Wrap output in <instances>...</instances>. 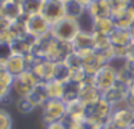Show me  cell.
Returning <instances> with one entry per match:
<instances>
[{
    "instance_id": "obj_1",
    "label": "cell",
    "mask_w": 134,
    "mask_h": 129,
    "mask_svg": "<svg viewBox=\"0 0 134 129\" xmlns=\"http://www.w3.org/2000/svg\"><path fill=\"white\" fill-rule=\"evenodd\" d=\"M113 112H114V106L110 105L107 100L101 99V100H98L95 105L88 108L87 123L90 126H92V128L101 129L111 122Z\"/></svg>"
},
{
    "instance_id": "obj_2",
    "label": "cell",
    "mask_w": 134,
    "mask_h": 129,
    "mask_svg": "<svg viewBox=\"0 0 134 129\" xmlns=\"http://www.w3.org/2000/svg\"><path fill=\"white\" fill-rule=\"evenodd\" d=\"M81 32V26H79L78 20L74 19H68L64 17L62 20H59L58 23L52 26L51 29V33L55 37L56 40H62V42H74L78 33Z\"/></svg>"
},
{
    "instance_id": "obj_3",
    "label": "cell",
    "mask_w": 134,
    "mask_h": 129,
    "mask_svg": "<svg viewBox=\"0 0 134 129\" xmlns=\"http://www.w3.org/2000/svg\"><path fill=\"white\" fill-rule=\"evenodd\" d=\"M39 79L36 77V75L32 70H26L22 75L15 77V82L12 86V95H16V99L18 97H25L29 96L30 92L39 85Z\"/></svg>"
},
{
    "instance_id": "obj_4",
    "label": "cell",
    "mask_w": 134,
    "mask_h": 129,
    "mask_svg": "<svg viewBox=\"0 0 134 129\" xmlns=\"http://www.w3.org/2000/svg\"><path fill=\"white\" fill-rule=\"evenodd\" d=\"M68 105L62 99H49L42 106V119L45 125L66 119Z\"/></svg>"
},
{
    "instance_id": "obj_5",
    "label": "cell",
    "mask_w": 134,
    "mask_h": 129,
    "mask_svg": "<svg viewBox=\"0 0 134 129\" xmlns=\"http://www.w3.org/2000/svg\"><path fill=\"white\" fill-rule=\"evenodd\" d=\"M117 79H118L117 67L113 65V63H110V65H105L104 67L94 76V85L104 93L105 90L111 89L114 85H115Z\"/></svg>"
},
{
    "instance_id": "obj_6",
    "label": "cell",
    "mask_w": 134,
    "mask_h": 129,
    "mask_svg": "<svg viewBox=\"0 0 134 129\" xmlns=\"http://www.w3.org/2000/svg\"><path fill=\"white\" fill-rule=\"evenodd\" d=\"M78 53L82 57V69L90 77H94L107 65L105 60L95 50H84V52H78Z\"/></svg>"
},
{
    "instance_id": "obj_7",
    "label": "cell",
    "mask_w": 134,
    "mask_h": 129,
    "mask_svg": "<svg viewBox=\"0 0 134 129\" xmlns=\"http://www.w3.org/2000/svg\"><path fill=\"white\" fill-rule=\"evenodd\" d=\"M41 14L48 20L51 26L58 23L65 17V9H64V2L59 0H43Z\"/></svg>"
},
{
    "instance_id": "obj_8",
    "label": "cell",
    "mask_w": 134,
    "mask_h": 129,
    "mask_svg": "<svg viewBox=\"0 0 134 129\" xmlns=\"http://www.w3.org/2000/svg\"><path fill=\"white\" fill-rule=\"evenodd\" d=\"M102 99V92L94 85V77H88L84 83H82V89L79 93V102H82L87 108L95 105L98 100Z\"/></svg>"
},
{
    "instance_id": "obj_9",
    "label": "cell",
    "mask_w": 134,
    "mask_h": 129,
    "mask_svg": "<svg viewBox=\"0 0 134 129\" xmlns=\"http://www.w3.org/2000/svg\"><path fill=\"white\" fill-rule=\"evenodd\" d=\"M111 123L118 129H128L133 128L134 123V110L122 103L121 106L114 108L113 116H111Z\"/></svg>"
},
{
    "instance_id": "obj_10",
    "label": "cell",
    "mask_w": 134,
    "mask_h": 129,
    "mask_svg": "<svg viewBox=\"0 0 134 129\" xmlns=\"http://www.w3.org/2000/svg\"><path fill=\"white\" fill-rule=\"evenodd\" d=\"M74 50V45L71 42H62V40H56L53 42L52 47H51L49 53L46 56V60L52 63H61V62H65L66 57L69 56Z\"/></svg>"
},
{
    "instance_id": "obj_11",
    "label": "cell",
    "mask_w": 134,
    "mask_h": 129,
    "mask_svg": "<svg viewBox=\"0 0 134 129\" xmlns=\"http://www.w3.org/2000/svg\"><path fill=\"white\" fill-rule=\"evenodd\" d=\"M127 93H128V86L117 79L115 85L102 93V99L107 100V102L110 103V105H113L114 108H117V106H121L122 103L125 102Z\"/></svg>"
},
{
    "instance_id": "obj_12",
    "label": "cell",
    "mask_w": 134,
    "mask_h": 129,
    "mask_svg": "<svg viewBox=\"0 0 134 129\" xmlns=\"http://www.w3.org/2000/svg\"><path fill=\"white\" fill-rule=\"evenodd\" d=\"M26 27H27V33L39 39V37L51 33L52 26L48 23V20L42 14H35V16H29Z\"/></svg>"
},
{
    "instance_id": "obj_13",
    "label": "cell",
    "mask_w": 134,
    "mask_h": 129,
    "mask_svg": "<svg viewBox=\"0 0 134 129\" xmlns=\"http://www.w3.org/2000/svg\"><path fill=\"white\" fill-rule=\"evenodd\" d=\"M30 70L36 75V77L39 79V82L48 83L51 80H53V70H55V63L49 62L46 59H42L33 66Z\"/></svg>"
},
{
    "instance_id": "obj_14",
    "label": "cell",
    "mask_w": 134,
    "mask_h": 129,
    "mask_svg": "<svg viewBox=\"0 0 134 129\" xmlns=\"http://www.w3.org/2000/svg\"><path fill=\"white\" fill-rule=\"evenodd\" d=\"M87 13L92 17L94 20L98 19H105V17H111V7L108 0H95L87 7Z\"/></svg>"
},
{
    "instance_id": "obj_15",
    "label": "cell",
    "mask_w": 134,
    "mask_h": 129,
    "mask_svg": "<svg viewBox=\"0 0 134 129\" xmlns=\"http://www.w3.org/2000/svg\"><path fill=\"white\" fill-rule=\"evenodd\" d=\"M36 40H38V37L32 36V34H25V36L19 37V39H16L15 42L12 43V47H13V52H15L16 54H22V56H27V54H30V52H32L33 46L36 45Z\"/></svg>"
},
{
    "instance_id": "obj_16",
    "label": "cell",
    "mask_w": 134,
    "mask_h": 129,
    "mask_svg": "<svg viewBox=\"0 0 134 129\" xmlns=\"http://www.w3.org/2000/svg\"><path fill=\"white\" fill-rule=\"evenodd\" d=\"M23 14L20 7L19 0H12V2H6L0 4V17L9 20V22H15Z\"/></svg>"
},
{
    "instance_id": "obj_17",
    "label": "cell",
    "mask_w": 134,
    "mask_h": 129,
    "mask_svg": "<svg viewBox=\"0 0 134 129\" xmlns=\"http://www.w3.org/2000/svg\"><path fill=\"white\" fill-rule=\"evenodd\" d=\"M88 118V108L79 100H75L72 103H68L66 119L72 122H85Z\"/></svg>"
},
{
    "instance_id": "obj_18",
    "label": "cell",
    "mask_w": 134,
    "mask_h": 129,
    "mask_svg": "<svg viewBox=\"0 0 134 129\" xmlns=\"http://www.w3.org/2000/svg\"><path fill=\"white\" fill-rule=\"evenodd\" d=\"M4 69H6L9 73H12L13 76H19L23 72L29 70L27 69V62H26V56H22V54H13L9 60L4 65Z\"/></svg>"
},
{
    "instance_id": "obj_19",
    "label": "cell",
    "mask_w": 134,
    "mask_h": 129,
    "mask_svg": "<svg viewBox=\"0 0 134 129\" xmlns=\"http://www.w3.org/2000/svg\"><path fill=\"white\" fill-rule=\"evenodd\" d=\"M110 40H111V45H113L114 49H128L133 45V39L130 36V32L125 30V29L117 27L111 33Z\"/></svg>"
},
{
    "instance_id": "obj_20",
    "label": "cell",
    "mask_w": 134,
    "mask_h": 129,
    "mask_svg": "<svg viewBox=\"0 0 134 129\" xmlns=\"http://www.w3.org/2000/svg\"><path fill=\"white\" fill-rule=\"evenodd\" d=\"M74 50L75 52H84V50H95V40L94 34L90 32H79L78 36L72 42Z\"/></svg>"
},
{
    "instance_id": "obj_21",
    "label": "cell",
    "mask_w": 134,
    "mask_h": 129,
    "mask_svg": "<svg viewBox=\"0 0 134 129\" xmlns=\"http://www.w3.org/2000/svg\"><path fill=\"white\" fill-rule=\"evenodd\" d=\"M111 17H113L114 23H115V26L118 29H125V30H128V29L131 27V24L134 23V10L130 7H127V9H124V10L114 11V13L111 14Z\"/></svg>"
},
{
    "instance_id": "obj_22",
    "label": "cell",
    "mask_w": 134,
    "mask_h": 129,
    "mask_svg": "<svg viewBox=\"0 0 134 129\" xmlns=\"http://www.w3.org/2000/svg\"><path fill=\"white\" fill-rule=\"evenodd\" d=\"M64 9H65V17L74 20H79L87 13V7L79 0H64Z\"/></svg>"
},
{
    "instance_id": "obj_23",
    "label": "cell",
    "mask_w": 134,
    "mask_h": 129,
    "mask_svg": "<svg viewBox=\"0 0 134 129\" xmlns=\"http://www.w3.org/2000/svg\"><path fill=\"white\" fill-rule=\"evenodd\" d=\"M118 72V80L125 85H130L131 82H134V62L131 60H122L120 67H117Z\"/></svg>"
},
{
    "instance_id": "obj_24",
    "label": "cell",
    "mask_w": 134,
    "mask_h": 129,
    "mask_svg": "<svg viewBox=\"0 0 134 129\" xmlns=\"http://www.w3.org/2000/svg\"><path fill=\"white\" fill-rule=\"evenodd\" d=\"M117 29L115 23H114L113 17H105V19H98L94 20V32L92 33L104 34V36H111L114 30Z\"/></svg>"
},
{
    "instance_id": "obj_25",
    "label": "cell",
    "mask_w": 134,
    "mask_h": 129,
    "mask_svg": "<svg viewBox=\"0 0 134 129\" xmlns=\"http://www.w3.org/2000/svg\"><path fill=\"white\" fill-rule=\"evenodd\" d=\"M81 89H82V83L78 82H74V80H69V82L65 83V92H64V100L65 103H72L75 100L79 99V93H81Z\"/></svg>"
},
{
    "instance_id": "obj_26",
    "label": "cell",
    "mask_w": 134,
    "mask_h": 129,
    "mask_svg": "<svg viewBox=\"0 0 134 129\" xmlns=\"http://www.w3.org/2000/svg\"><path fill=\"white\" fill-rule=\"evenodd\" d=\"M27 97L32 100V103L36 108H38V106L42 108V106L49 100V96H48V92H46V85H45V83H39V85L30 92V95Z\"/></svg>"
},
{
    "instance_id": "obj_27",
    "label": "cell",
    "mask_w": 134,
    "mask_h": 129,
    "mask_svg": "<svg viewBox=\"0 0 134 129\" xmlns=\"http://www.w3.org/2000/svg\"><path fill=\"white\" fill-rule=\"evenodd\" d=\"M19 3H20L23 14L26 16L41 14L42 6H43V0H19Z\"/></svg>"
},
{
    "instance_id": "obj_28",
    "label": "cell",
    "mask_w": 134,
    "mask_h": 129,
    "mask_svg": "<svg viewBox=\"0 0 134 129\" xmlns=\"http://www.w3.org/2000/svg\"><path fill=\"white\" fill-rule=\"evenodd\" d=\"M71 75L72 70L68 67V65L65 62L61 63H55V70H53V80H58V82L66 83L71 80Z\"/></svg>"
},
{
    "instance_id": "obj_29",
    "label": "cell",
    "mask_w": 134,
    "mask_h": 129,
    "mask_svg": "<svg viewBox=\"0 0 134 129\" xmlns=\"http://www.w3.org/2000/svg\"><path fill=\"white\" fill-rule=\"evenodd\" d=\"M46 85V92L49 99H62L65 92V83L58 82V80H51L45 83Z\"/></svg>"
},
{
    "instance_id": "obj_30",
    "label": "cell",
    "mask_w": 134,
    "mask_h": 129,
    "mask_svg": "<svg viewBox=\"0 0 134 129\" xmlns=\"http://www.w3.org/2000/svg\"><path fill=\"white\" fill-rule=\"evenodd\" d=\"M16 109H18L19 113L27 115V113L35 110L36 106L32 103V100H30L29 97L25 96V97H18V99H16Z\"/></svg>"
},
{
    "instance_id": "obj_31",
    "label": "cell",
    "mask_w": 134,
    "mask_h": 129,
    "mask_svg": "<svg viewBox=\"0 0 134 129\" xmlns=\"http://www.w3.org/2000/svg\"><path fill=\"white\" fill-rule=\"evenodd\" d=\"M15 54L12 47V43L0 42V65H6V62Z\"/></svg>"
},
{
    "instance_id": "obj_32",
    "label": "cell",
    "mask_w": 134,
    "mask_h": 129,
    "mask_svg": "<svg viewBox=\"0 0 134 129\" xmlns=\"http://www.w3.org/2000/svg\"><path fill=\"white\" fill-rule=\"evenodd\" d=\"M65 63L68 65V67H69L71 70H78V69H82V57L79 56L78 52H72V53L66 57Z\"/></svg>"
},
{
    "instance_id": "obj_33",
    "label": "cell",
    "mask_w": 134,
    "mask_h": 129,
    "mask_svg": "<svg viewBox=\"0 0 134 129\" xmlns=\"http://www.w3.org/2000/svg\"><path fill=\"white\" fill-rule=\"evenodd\" d=\"M92 34H94V40H95V50H102V49L111 46V40L108 36L98 33H92Z\"/></svg>"
},
{
    "instance_id": "obj_34",
    "label": "cell",
    "mask_w": 134,
    "mask_h": 129,
    "mask_svg": "<svg viewBox=\"0 0 134 129\" xmlns=\"http://www.w3.org/2000/svg\"><path fill=\"white\" fill-rule=\"evenodd\" d=\"M13 82H15V76H13L12 73H9V72L3 67L0 70V85L7 88V89H12Z\"/></svg>"
},
{
    "instance_id": "obj_35",
    "label": "cell",
    "mask_w": 134,
    "mask_h": 129,
    "mask_svg": "<svg viewBox=\"0 0 134 129\" xmlns=\"http://www.w3.org/2000/svg\"><path fill=\"white\" fill-rule=\"evenodd\" d=\"M13 120L7 110L0 108V129H12Z\"/></svg>"
},
{
    "instance_id": "obj_36",
    "label": "cell",
    "mask_w": 134,
    "mask_h": 129,
    "mask_svg": "<svg viewBox=\"0 0 134 129\" xmlns=\"http://www.w3.org/2000/svg\"><path fill=\"white\" fill-rule=\"evenodd\" d=\"M110 3V7H111V11H120V10H124L130 6V0H108ZM111 13V14H113Z\"/></svg>"
},
{
    "instance_id": "obj_37",
    "label": "cell",
    "mask_w": 134,
    "mask_h": 129,
    "mask_svg": "<svg viewBox=\"0 0 134 129\" xmlns=\"http://www.w3.org/2000/svg\"><path fill=\"white\" fill-rule=\"evenodd\" d=\"M10 99H12V89L0 85V103H9Z\"/></svg>"
},
{
    "instance_id": "obj_38",
    "label": "cell",
    "mask_w": 134,
    "mask_h": 129,
    "mask_svg": "<svg viewBox=\"0 0 134 129\" xmlns=\"http://www.w3.org/2000/svg\"><path fill=\"white\" fill-rule=\"evenodd\" d=\"M46 129H68L66 119L58 120V122H52V123H48V125H46Z\"/></svg>"
},
{
    "instance_id": "obj_39",
    "label": "cell",
    "mask_w": 134,
    "mask_h": 129,
    "mask_svg": "<svg viewBox=\"0 0 134 129\" xmlns=\"http://www.w3.org/2000/svg\"><path fill=\"white\" fill-rule=\"evenodd\" d=\"M66 123H68V129H88L87 120L85 122H72V120L66 119Z\"/></svg>"
},
{
    "instance_id": "obj_40",
    "label": "cell",
    "mask_w": 134,
    "mask_h": 129,
    "mask_svg": "<svg viewBox=\"0 0 134 129\" xmlns=\"http://www.w3.org/2000/svg\"><path fill=\"white\" fill-rule=\"evenodd\" d=\"M10 26H12V22L3 19V17H0V36H2L3 33H6V32L10 29Z\"/></svg>"
},
{
    "instance_id": "obj_41",
    "label": "cell",
    "mask_w": 134,
    "mask_h": 129,
    "mask_svg": "<svg viewBox=\"0 0 134 129\" xmlns=\"http://www.w3.org/2000/svg\"><path fill=\"white\" fill-rule=\"evenodd\" d=\"M128 60H131V62H134V43L130 46V52H128Z\"/></svg>"
},
{
    "instance_id": "obj_42",
    "label": "cell",
    "mask_w": 134,
    "mask_h": 129,
    "mask_svg": "<svg viewBox=\"0 0 134 129\" xmlns=\"http://www.w3.org/2000/svg\"><path fill=\"white\" fill-rule=\"evenodd\" d=\"M130 96H134V82H131L130 85H128V93Z\"/></svg>"
},
{
    "instance_id": "obj_43",
    "label": "cell",
    "mask_w": 134,
    "mask_h": 129,
    "mask_svg": "<svg viewBox=\"0 0 134 129\" xmlns=\"http://www.w3.org/2000/svg\"><path fill=\"white\" fill-rule=\"evenodd\" d=\"M79 2H81L82 4L85 6V7H88V6H90L91 3H92V2H95V0H79Z\"/></svg>"
},
{
    "instance_id": "obj_44",
    "label": "cell",
    "mask_w": 134,
    "mask_h": 129,
    "mask_svg": "<svg viewBox=\"0 0 134 129\" xmlns=\"http://www.w3.org/2000/svg\"><path fill=\"white\" fill-rule=\"evenodd\" d=\"M128 32H130V36H131V39H133V43H134V23L131 24V27L128 29Z\"/></svg>"
},
{
    "instance_id": "obj_45",
    "label": "cell",
    "mask_w": 134,
    "mask_h": 129,
    "mask_svg": "<svg viewBox=\"0 0 134 129\" xmlns=\"http://www.w3.org/2000/svg\"><path fill=\"white\" fill-rule=\"evenodd\" d=\"M101 129H118V128H115V126H114L113 123L110 122V123H108V125H105L104 128H101Z\"/></svg>"
},
{
    "instance_id": "obj_46",
    "label": "cell",
    "mask_w": 134,
    "mask_h": 129,
    "mask_svg": "<svg viewBox=\"0 0 134 129\" xmlns=\"http://www.w3.org/2000/svg\"><path fill=\"white\" fill-rule=\"evenodd\" d=\"M6 2H12V0H0V4L2 3H6Z\"/></svg>"
},
{
    "instance_id": "obj_47",
    "label": "cell",
    "mask_w": 134,
    "mask_h": 129,
    "mask_svg": "<svg viewBox=\"0 0 134 129\" xmlns=\"http://www.w3.org/2000/svg\"><path fill=\"white\" fill-rule=\"evenodd\" d=\"M3 67H4V66H3V65H0V70H2V69H3Z\"/></svg>"
},
{
    "instance_id": "obj_48",
    "label": "cell",
    "mask_w": 134,
    "mask_h": 129,
    "mask_svg": "<svg viewBox=\"0 0 134 129\" xmlns=\"http://www.w3.org/2000/svg\"><path fill=\"white\" fill-rule=\"evenodd\" d=\"M128 129H134V128H128Z\"/></svg>"
},
{
    "instance_id": "obj_49",
    "label": "cell",
    "mask_w": 134,
    "mask_h": 129,
    "mask_svg": "<svg viewBox=\"0 0 134 129\" xmlns=\"http://www.w3.org/2000/svg\"><path fill=\"white\" fill-rule=\"evenodd\" d=\"M59 2H64V0H59Z\"/></svg>"
},
{
    "instance_id": "obj_50",
    "label": "cell",
    "mask_w": 134,
    "mask_h": 129,
    "mask_svg": "<svg viewBox=\"0 0 134 129\" xmlns=\"http://www.w3.org/2000/svg\"><path fill=\"white\" fill-rule=\"evenodd\" d=\"M133 128H134V123H133Z\"/></svg>"
}]
</instances>
